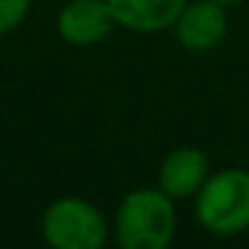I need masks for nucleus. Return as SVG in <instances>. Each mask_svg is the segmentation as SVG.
I'll list each match as a JSON object with an SVG mask.
<instances>
[{
	"instance_id": "nucleus-1",
	"label": "nucleus",
	"mask_w": 249,
	"mask_h": 249,
	"mask_svg": "<svg viewBox=\"0 0 249 249\" xmlns=\"http://www.w3.org/2000/svg\"><path fill=\"white\" fill-rule=\"evenodd\" d=\"M121 249H166L177 236V206L161 188H134L121 198L113 217Z\"/></svg>"
},
{
	"instance_id": "nucleus-2",
	"label": "nucleus",
	"mask_w": 249,
	"mask_h": 249,
	"mask_svg": "<svg viewBox=\"0 0 249 249\" xmlns=\"http://www.w3.org/2000/svg\"><path fill=\"white\" fill-rule=\"evenodd\" d=\"M196 222L220 238L249 231V169L228 166L212 172L193 196Z\"/></svg>"
},
{
	"instance_id": "nucleus-3",
	"label": "nucleus",
	"mask_w": 249,
	"mask_h": 249,
	"mask_svg": "<svg viewBox=\"0 0 249 249\" xmlns=\"http://www.w3.org/2000/svg\"><path fill=\"white\" fill-rule=\"evenodd\" d=\"M110 231L99 206L81 196L54 198L40 214V236L51 249H102Z\"/></svg>"
},
{
	"instance_id": "nucleus-4",
	"label": "nucleus",
	"mask_w": 249,
	"mask_h": 249,
	"mask_svg": "<svg viewBox=\"0 0 249 249\" xmlns=\"http://www.w3.org/2000/svg\"><path fill=\"white\" fill-rule=\"evenodd\" d=\"M118 27L107 0H67L56 14V33L67 46L89 49L110 38Z\"/></svg>"
},
{
	"instance_id": "nucleus-5",
	"label": "nucleus",
	"mask_w": 249,
	"mask_h": 249,
	"mask_svg": "<svg viewBox=\"0 0 249 249\" xmlns=\"http://www.w3.org/2000/svg\"><path fill=\"white\" fill-rule=\"evenodd\" d=\"M228 6L220 0H190L174 19V40L185 51H212L228 35Z\"/></svg>"
},
{
	"instance_id": "nucleus-6",
	"label": "nucleus",
	"mask_w": 249,
	"mask_h": 249,
	"mask_svg": "<svg viewBox=\"0 0 249 249\" xmlns=\"http://www.w3.org/2000/svg\"><path fill=\"white\" fill-rule=\"evenodd\" d=\"M212 174V163L206 150L196 145H179L163 156L161 166H158V188L174 201L193 198Z\"/></svg>"
},
{
	"instance_id": "nucleus-7",
	"label": "nucleus",
	"mask_w": 249,
	"mask_h": 249,
	"mask_svg": "<svg viewBox=\"0 0 249 249\" xmlns=\"http://www.w3.org/2000/svg\"><path fill=\"white\" fill-rule=\"evenodd\" d=\"M107 3L118 19V27L153 35L172 30L174 19L190 0H107Z\"/></svg>"
},
{
	"instance_id": "nucleus-8",
	"label": "nucleus",
	"mask_w": 249,
	"mask_h": 249,
	"mask_svg": "<svg viewBox=\"0 0 249 249\" xmlns=\"http://www.w3.org/2000/svg\"><path fill=\"white\" fill-rule=\"evenodd\" d=\"M33 0H0V35H8L27 19Z\"/></svg>"
},
{
	"instance_id": "nucleus-9",
	"label": "nucleus",
	"mask_w": 249,
	"mask_h": 249,
	"mask_svg": "<svg viewBox=\"0 0 249 249\" xmlns=\"http://www.w3.org/2000/svg\"><path fill=\"white\" fill-rule=\"evenodd\" d=\"M220 3H225V6H238V3H244V0H220Z\"/></svg>"
}]
</instances>
